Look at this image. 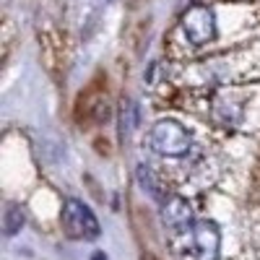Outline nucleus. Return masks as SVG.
Listing matches in <instances>:
<instances>
[{"label": "nucleus", "instance_id": "nucleus-1", "mask_svg": "<svg viewBox=\"0 0 260 260\" xmlns=\"http://www.w3.org/2000/svg\"><path fill=\"white\" fill-rule=\"evenodd\" d=\"M62 229L71 240H89V242H94L102 234L99 221L91 213V208L76 198H68L62 206Z\"/></svg>", "mask_w": 260, "mask_h": 260}, {"label": "nucleus", "instance_id": "nucleus-2", "mask_svg": "<svg viewBox=\"0 0 260 260\" xmlns=\"http://www.w3.org/2000/svg\"><path fill=\"white\" fill-rule=\"evenodd\" d=\"M151 146L164 156H182L190 151V133L175 120H159L151 127Z\"/></svg>", "mask_w": 260, "mask_h": 260}, {"label": "nucleus", "instance_id": "nucleus-3", "mask_svg": "<svg viewBox=\"0 0 260 260\" xmlns=\"http://www.w3.org/2000/svg\"><path fill=\"white\" fill-rule=\"evenodd\" d=\"M110 120V102L107 91L99 86H89V91H83L76 102V122L78 127H96Z\"/></svg>", "mask_w": 260, "mask_h": 260}, {"label": "nucleus", "instance_id": "nucleus-4", "mask_svg": "<svg viewBox=\"0 0 260 260\" xmlns=\"http://www.w3.org/2000/svg\"><path fill=\"white\" fill-rule=\"evenodd\" d=\"M182 31L192 45H208L216 37V16L211 8L206 6H192L185 16H182Z\"/></svg>", "mask_w": 260, "mask_h": 260}, {"label": "nucleus", "instance_id": "nucleus-5", "mask_svg": "<svg viewBox=\"0 0 260 260\" xmlns=\"http://www.w3.org/2000/svg\"><path fill=\"white\" fill-rule=\"evenodd\" d=\"M221 247V237L213 221H195L192 224V255L195 260H216Z\"/></svg>", "mask_w": 260, "mask_h": 260}, {"label": "nucleus", "instance_id": "nucleus-6", "mask_svg": "<svg viewBox=\"0 0 260 260\" xmlns=\"http://www.w3.org/2000/svg\"><path fill=\"white\" fill-rule=\"evenodd\" d=\"M164 219L172 229H182L187 221H190V206L182 201V198H172L164 208Z\"/></svg>", "mask_w": 260, "mask_h": 260}, {"label": "nucleus", "instance_id": "nucleus-7", "mask_svg": "<svg viewBox=\"0 0 260 260\" xmlns=\"http://www.w3.org/2000/svg\"><path fill=\"white\" fill-rule=\"evenodd\" d=\"M26 221V213H24V206L21 203H8L6 206V213H3V234L6 237H16L21 232Z\"/></svg>", "mask_w": 260, "mask_h": 260}, {"label": "nucleus", "instance_id": "nucleus-8", "mask_svg": "<svg viewBox=\"0 0 260 260\" xmlns=\"http://www.w3.org/2000/svg\"><path fill=\"white\" fill-rule=\"evenodd\" d=\"M136 125H138V110H136V104L130 102V99H125L122 102V110H120V133H122V138L133 136Z\"/></svg>", "mask_w": 260, "mask_h": 260}, {"label": "nucleus", "instance_id": "nucleus-9", "mask_svg": "<svg viewBox=\"0 0 260 260\" xmlns=\"http://www.w3.org/2000/svg\"><path fill=\"white\" fill-rule=\"evenodd\" d=\"M138 182L154 195V198H159V185H156V180H154V175H151V169L148 167H138Z\"/></svg>", "mask_w": 260, "mask_h": 260}, {"label": "nucleus", "instance_id": "nucleus-10", "mask_svg": "<svg viewBox=\"0 0 260 260\" xmlns=\"http://www.w3.org/2000/svg\"><path fill=\"white\" fill-rule=\"evenodd\" d=\"M96 148L102 156H110V141H96Z\"/></svg>", "mask_w": 260, "mask_h": 260}, {"label": "nucleus", "instance_id": "nucleus-11", "mask_svg": "<svg viewBox=\"0 0 260 260\" xmlns=\"http://www.w3.org/2000/svg\"><path fill=\"white\" fill-rule=\"evenodd\" d=\"M141 260H161V257H159L154 250H143V252H141Z\"/></svg>", "mask_w": 260, "mask_h": 260}]
</instances>
